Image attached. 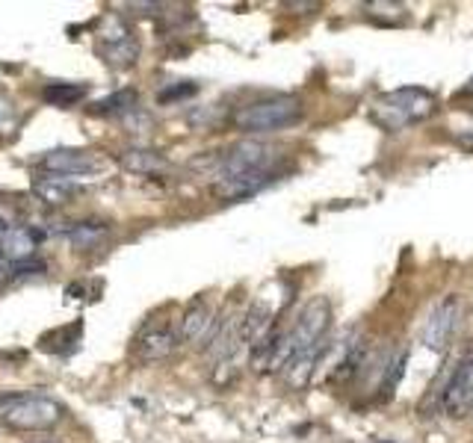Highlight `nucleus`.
Here are the masks:
<instances>
[{
    "mask_svg": "<svg viewBox=\"0 0 473 443\" xmlns=\"http://www.w3.org/2000/svg\"><path fill=\"white\" fill-rule=\"evenodd\" d=\"M329 329H331V301L326 296L310 299L291 329H281L275 346L251 367L258 372H281L293 358L310 352V349H317L320 343H326Z\"/></svg>",
    "mask_w": 473,
    "mask_h": 443,
    "instance_id": "obj_1",
    "label": "nucleus"
},
{
    "mask_svg": "<svg viewBox=\"0 0 473 443\" xmlns=\"http://www.w3.org/2000/svg\"><path fill=\"white\" fill-rule=\"evenodd\" d=\"M435 113V95L423 86H402L388 92L376 101L373 107V122L385 131L397 133L406 131L411 124L426 122Z\"/></svg>",
    "mask_w": 473,
    "mask_h": 443,
    "instance_id": "obj_2",
    "label": "nucleus"
},
{
    "mask_svg": "<svg viewBox=\"0 0 473 443\" xmlns=\"http://www.w3.org/2000/svg\"><path fill=\"white\" fill-rule=\"evenodd\" d=\"M305 107L296 95H272L243 107L234 115V124L243 133H272L281 127H293L302 122Z\"/></svg>",
    "mask_w": 473,
    "mask_h": 443,
    "instance_id": "obj_3",
    "label": "nucleus"
},
{
    "mask_svg": "<svg viewBox=\"0 0 473 443\" xmlns=\"http://www.w3.org/2000/svg\"><path fill=\"white\" fill-rule=\"evenodd\" d=\"M279 162H281L279 145L261 143V139H240V143H234L231 148H225L222 154L213 157L211 178L225 181V178H234V174H243V172L279 166Z\"/></svg>",
    "mask_w": 473,
    "mask_h": 443,
    "instance_id": "obj_4",
    "label": "nucleus"
},
{
    "mask_svg": "<svg viewBox=\"0 0 473 443\" xmlns=\"http://www.w3.org/2000/svg\"><path fill=\"white\" fill-rule=\"evenodd\" d=\"M65 417V408L51 399V396H21V399L6 408L0 419L4 426L15 431H36V428H54Z\"/></svg>",
    "mask_w": 473,
    "mask_h": 443,
    "instance_id": "obj_5",
    "label": "nucleus"
},
{
    "mask_svg": "<svg viewBox=\"0 0 473 443\" xmlns=\"http://www.w3.org/2000/svg\"><path fill=\"white\" fill-rule=\"evenodd\" d=\"M98 54L103 63L113 68H131L140 56V42H136L131 25L122 15H107L98 30Z\"/></svg>",
    "mask_w": 473,
    "mask_h": 443,
    "instance_id": "obj_6",
    "label": "nucleus"
},
{
    "mask_svg": "<svg viewBox=\"0 0 473 443\" xmlns=\"http://www.w3.org/2000/svg\"><path fill=\"white\" fill-rule=\"evenodd\" d=\"M461 322V299L458 296H444L438 305L429 310V317L423 322V331H420V343L432 352H447L449 340Z\"/></svg>",
    "mask_w": 473,
    "mask_h": 443,
    "instance_id": "obj_7",
    "label": "nucleus"
},
{
    "mask_svg": "<svg viewBox=\"0 0 473 443\" xmlns=\"http://www.w3.org/2000/svg\"><path fill=\"white\" fill-rule=\"evenodd\" d=\"M181 343V329L172 322H148L143 331L133 337V355L140 364H157L166 360Z\"/></svg>",
    "mask_w": 473,
    "mask_h": 443,
    "instance_id": "obj_8",
    "label": "nucleus"
},
{
    "mask_svg": "<svg viewBox=\"0 0 473 443\" xmlns=\"http://www.w3.org/2000/svg\"><path fill=\"white\" fill-rule=\"evenodd\" d=\"M284 174V166H267V169H255V172H243V174H234V178H225V181H216L213 183V192L216 198L222 202H243V198L258 195L261 190H267L275 181Z\"/></svg>",
    "mask_w": 473,
    "mask_h": 443,
    "instance_id": "obj_9",
    "label": "nucleus"
},
{
    "mask_svg": "<svg viewBox=\"0 0 473 443\" xmlns=\"http://www.w3.org/2000/svg\"><path fill=\"white\" fill-rule=\"evenodd\" d=\"M444 411L449 417H465L473 411V352H468L449 372Z\"/></svg>",
    "mask_w": 473,
    "mask_h": 443,
    "instance_id": "obj_10",
    "label": "nucleus"
},
{
    "mask_svg": "<svg viewBox=\"0 0 473 443\" xmlns=\"http://www.w3.org/2000/svg\"><path fill=\"white\" fill-rule=\"evenodd\" d=\"M42 169H48V174L84 178V174L103 172V160L98 154H89V151H80V148H60V151H51V154L42 157Z\"/></svg>",
    "mask_w": 473,
    "mask_h": 443,
    "instance_id": "obj_11",
    "label": "nucleus"
},
{
    "mask_svg": "<svg viewBox=\"0 0 473 443\" xmlns=\"http://www.w3.org/2000/svg\"><path fill=\"white\" fill-rule=\"evenodd\" d=\"M213 331H216V313L211 308V301L195 299L192 305L187 308V313H183V320H181V343L207 346L211 343Z\"/></svg>",
    "mask_w": 473,
    "mask_h": 443,
    "instance_id": "obj_12",
    "label": "nucleus"
},
{
    "mask_svg": "<svg viewBox=\"0 0 473 443\" xmlns=\"http://www.w3.org/2000/svg\"><path fill=\"white\" fill-rule=\"evenodd\" d=\"M84 192V183L77 178H65V174H42L33 181V195L48 207H63Z\"/></svg>",
    "mask_w": 473,
    "mask_h": 443,
    "instance_id": "obj_13",
    "label": "nucleus"
},
{
    "mask_svg": "<svg viewBox=\"0 0 473 443\" xmlns=\"http://www.w3.org/2000/svg\"><path fill=\"white\" fill-rule=\"evenodd\" d=\"M39 246V231L30 225H13L6 231V237L0 240V261H6L9 266L33 261Z\"/></svg>",
    "mask_w": 473,
    "mask_h": 443,
    "instance_id": "obj_14",
    "label": "nucleus"
},
{
    "mask_svg": "<svg viewBox=\"0 0 473 443\" xmlns=\"http://www.w3.org/2000/svg\"><path fill=\"white\" fill-rule=\"evenodd\" d=\"M107 234H110V225H107V222H95V219H89V222H74V225H68L65 240L72 242L74 249L86 251V249L101 246V242L107 240Z\"/></svg>",
    "mask_w": 473,
    "mask_h": 443,
    "instance_id": "obj_15",
    "label": "nucleus"
},
{
    "mask_svg": "<svg viewBox=\"0 0 473 443\" xmlns=\"http://www.w3.org/2000/svg\"><path fill=\"white\" fill-rule=\"evenodd\" d=\"M119 160L124 169L136 172V174H160L169 169V162L160 157L157 151H148V148H131V151H124Z\"/></svg>",
    "mask_w": 473,
    "mask_h": 443,
    "instance_id": "obj_16",
    "label": "nucleus"
},
{
    "mask_svg": "<svg viewBox=\"0 0 473 443\" xmlns=\"http://www.w3.org/2000/svg\"><path fill=\"white\" fill-rule=\"evenodd\" d=\"M80 331H84V322H74V325H63V329H54L48 334L39 337V349L42 352H54V355H65L72 352L80 340Z\"/></svg>",
    "mask_w": 473,
    "mask_h": 443,
    "instance_id": "obj_17",
    "label": "nucleus"
},
{
    "mask_svg": "<svg viewBox=\"0 0 473 443\" xmlns=\"http://www.w3.org/2000/svg\"><path fill=\"white\" fill-rule=\"evenodd\" d=\"M140 110V95H136L133 89H122V92H113V95H107L103 101H98L95 107H92V113L98 115H131Z\"/></svg>",
    "mask_w": 473,
    "mask_h": 443,
    "instance_id": "obj_18",
    "label": "nucleus"
},
{
    "mask_svg": "<svg viewBox=\"0 0 473 443\" xmlns=\"http://www.w3.org/2000/svg\"><path fill=\"white\" fill-rule=\"evenodd\" d=\"M89 95L86 84H48L42 89V98L51 103V107H74Z\"/></svg>",
    "mask_w": 473,
    "mask_h": 443,
    "instance_id": "obj_19",
    "label": "nucleus"
},
{
    "mask_svg": "<svg viewBox=\"0 0 473 443\" xmlns=\"http://www.w3.org/2000/svg\"><path fill=\"white\" fill-rule=\"evenodd\" d=\"M364 9H367V18L376 21V25H385V27H397L409 21V13L399 4H367Z\"/></svg>",
    "mask_w": 473,
    "mask_h": 443,
    "instance_id": "obj_20",
    "label": "nucleus"
},
{
    "mask_svg": "<svg viewBox=\"0 0 473 443\" xmlns=\"http://www.w3.org/2000/svg\"><path fill=\"white\" fill-rule=\"evenodd\" d=\"M195 92H199V84H178V86H169L157 95L160 103H175V101H183V98H192Z\"/></svg>",
    "mask_w": 473,
    "mask_h": 443,
    "instance_id": "obj_21",
    "label": "nucleus"
},
{
    "mask_svg": "<svg viewBox=\"0 0 473 443\" xmlns=\"http://www.w3.org/2000/svg\"><path fill=\"white\" fill-rule=\"evenodd\" d=\"M287 9H317V4H287Z\"/></svg>",
    "mask_w": 473,
    "mask_h": 443,
    "instance_id": "obj_22",
    "label": "nucleus"
},
{
    "mask_svg": "<svg viewBox=\"0 0 473 443\" xmlns=\"http://www.w3.org/2000/svg\"><path fill=\"white\" fill-rule=\"evenodd\" d=\"M458 95H473V77L468 80V86H465V89H461V92H458Z\"/></svg>",
    "mask_w": 473,
    "mask_h": 443,
    "instance_id": "obj_23",
    "label": "nucleus"
}]
</instances>
